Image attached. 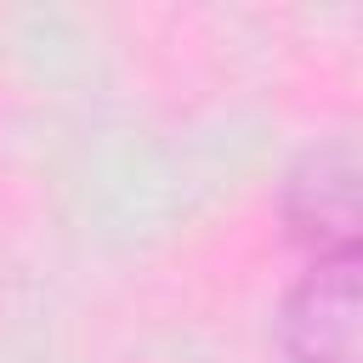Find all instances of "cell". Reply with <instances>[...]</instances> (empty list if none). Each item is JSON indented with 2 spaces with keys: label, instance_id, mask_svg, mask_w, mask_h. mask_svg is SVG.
Returning <instances> with one entry per match:
<instances>
[{
  "label": "cell",
  "instance_id": "1",
  "mask_svg": "<svg viewBox=\"0 0 363 363\" xmlns=\"http://www.w3.org/2000/svg\"><path fill=\"white\" fill-rule=\"evenodd\" d=\"M357 250L346 255H318L301 284L284 295L278 312V340L289 363H363V278H357Z\"/></svg>",
  "mask_w": 363,
  "mask_h": 363
},
{
  "label": "cell",
  "instance_id": "2",
  "mask_svg": "<svg viewBox=\"0 0 363 363\" xmlns=\"http://www.w3.org/2000/svg\"><path fill=\"white\" fill-rule=\"evenodd\" d=\"M284 221L318 255L357 250V147L346 136L306 147L284 176Z\"/></svg>",
  "mask_w": 363,
  "mask_h": 363
}]
</instances>
